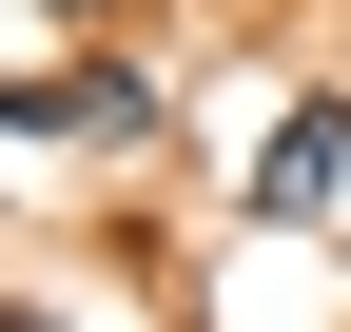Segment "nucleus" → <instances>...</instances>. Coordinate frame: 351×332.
Listing matches in <instances>:
<instances>
[{
  "mask_svg": "<svg viewBox=\"0 0 351 332\" xmlns=\"http://www.w3.org/2000/svg\"><path fill=\"white\" fill-rule=\"evenodd\" d=\"M254 215L274 235H332L351 215V98H293L274 137H254Z\"/></svg>",
  "mask_w": 351,
  "mask_h": 332,
  "instance_id": "nucleus-2",
  "label": "nucleus"
},
{
  "mask_svg": "<svg viewBox=\"0 0 351 332\" xmlns=\"http://www.w3.org/2000/svg\"><path fill=\"white\" fill-rule=\"evenodd\" d=\"M0 332H39V313H20V294H0Z\"/></svg>",
  "mask_w": 351,
  "mask_h": 332,
  "instance_id": "nucleus-3",
  "label": "nucleus"
},
{
  "mask_svg": "<svg viewBox=\"0 0 351 332\" xmlns=\"http://www.w3.org/2000/svg\"><path fill=\"white\" fill-rule=\"evenodd\" d=\"M39 20H78V0H39Z\"/></svg>",
  "mask_w": 351,
  "mask_h": 332,
  "instance_id": "nucleus-4",
  "label": "nucleus"
},
{
  "mask_svg": "<svg viewBox=\"0 0 351 332\" xmlns=\"http://www.w3.org/2000/svg\"><path fill=\"white\" fill-rule=\"evenodd\" d=\"M0 117H20V137H78V156H137V137H156V78H137V59H59V78L0 59Z\"/></svg>",
  "mask_w": 351,
  "mask_h": 332,
  "instance_id": "nucleus-1",
  "label": "nucleus"
}]
</instances>
